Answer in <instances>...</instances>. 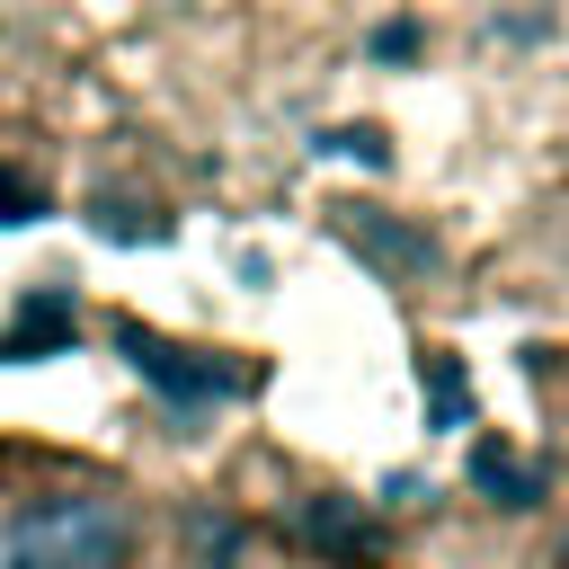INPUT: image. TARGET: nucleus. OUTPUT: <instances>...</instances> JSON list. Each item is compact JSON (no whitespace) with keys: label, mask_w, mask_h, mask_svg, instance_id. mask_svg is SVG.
<instances>
[{"label":"nucleus","mask_w":569,"mask_h":569,"mask_svg":"<svg viewBox=\"0 0 569 569\" xmlns=\"http://www.w3.org/2000/svg\"><path fill=\"white\" fill-rule=\"evenodd\" d=\"M142 516L116 489H27L0 507V569H133Z\"/></svg>","instance_id":"f257e3e1"},{"label":"nucleus","mask_w":569,"mask_h":569,"mask_svg":"<svg viewBox=\"0 0 569 569\" xmlns=\"http://www.w3.org/2000/svg\"><path fill=\"white\" fill-rule=\"evenodd\" d=\"M124 356L160 382V391H187V400H213V391H240V373H222V365H187V347H169V338H151V329H124Z\"/></svg>","instance_id":"7ed1b4c3"},{"label":"nucleus","mask_w":569,"mask_h":569,"mask_svg":"<svg viewBox=\"0 0 569 569\" xmlns=\"http://www.w3.org/2000/svg\"><path fill=\"white\" fill-rule=\"evenodd\" d=\"M471 480H480V489H516L507 507H525V498H533V471H525L507 445H480V453H471Z\"/></svg>","instance_id":"39448f33"},{"label":"nucleus","mask_w":569,"mask_h":569,"mask_svg":"<svg viewBox=\"0 0 569 569\" xmlns=\"http://www.w3.org/2000/svg\"><path fill=\"white\" fill-rule=\"evenodd\" d=\"M338 231H347V240H356V249H365V258H373L391 284L436 267V240H427V231H409V222H391L382 204H347V222H338Z\"/></svg>","instance_id":"f03ea898"},{"label":"nucleus","mask_w":569,"mask_h":569,"mask_svg":"<svg viewBox=\"0 0 569 569\" xmlns=\"http://www.w3.org/2000/svg\"><path fill=\"white\" fill-rule=\"evenodd\" d=\"M27 213H36V196H27L18 178H0V222H27Z\"/></svg>","instance_id":"423d86ee"},{"label":"nucleus","mask_w":569,"mask_h":569,"mask_svg":"<svg viewBox=\"0 0 569 569\" xmlns=\"http://www.w3.org/2000/svg\"><path fill=\"white\" fill-rule=\"evenodd\" d=\"M53 338H71V311H62V302H27V320L0 338V356H36V347H53Z\"/></svg>","instance_id":"20e7f679"}]
</instances>
